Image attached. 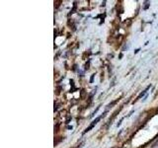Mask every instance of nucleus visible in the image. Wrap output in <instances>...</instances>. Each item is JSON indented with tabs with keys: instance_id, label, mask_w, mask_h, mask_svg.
I'll return each mask as SVG.
<instances>
[{
	"instance_id": "1",
	"label": "nucleus",
	"mask_w": 158,
	"mask_h": 148,
	"mask_svg": "<svg viewBox=\"0 0 158 148\" xmlns=\"http://www.w3.org/2000/svg\"><path fill=\"white\" fill-rule=\"evenodd\" d=\"M106 113H107V111H105V113H103V115H100V117H96V119H94V121H92V123H90V125H89L88 127H87L86 129H85L84 131H83V134H85V133H87V132H88V131H90V130L92 129V128L94 127V126H95L96 124L98 123V121H99L100 119H103V117H105V115H106Z\"/></svg>"
},
{
	"instance_id": "2",
	"label": "nucleus",
	"mask_w": 158,
	"mask_h": 148,
	"mask_svg": "<svg viewBox=\"0 0 158 148\" xmlns=\"http://www.w3.org/2000/svg\"><path fill=\"white\" fill-rule=\"evenodd\" d=\"M150 87H151V85H148V86H147L146 88H145V89L143 90V91L141 92V93L139 94V95L137 96V98L135 99V101H134V102H136V101H138V100H140V99H141L142 97H143V96L145 95V94L147 93V91H148L149 89H150Z\"/></svg>"
},
{
	"instance_id": "3",
	"label": "nucleus",
	"mask_w": 158,
	"mask_h": 148,
	"mask_svg": "<svg viewBox=\"0 0 158 148\" xmlns=\"http://www.w3.org/2000/svg\"><path fill=\"white\" fill-rule=\"evenodd\" d=\"M99 109H100V106H99V107H97V109H96V110L93 111V113H92V117H93V115H95V113H97V111H98V110H99Z\"/></svg>"
},
{
	"instance_id": "4",
	"label": "nucleus",
	"mask_w": 158,
	"mask_h": 148,
	"mask_svg": "<svg viewBox=\"0 0 158 148\" xmlns=\"http://www.w3.org/2000/svg\"><path fill=\"white\" fill-rule=\"evenodd\" d=\"M157 147H158V141H156V143H154L152 145V148H157Z\"/></svg>"
}]
</instances>
